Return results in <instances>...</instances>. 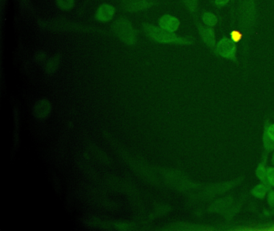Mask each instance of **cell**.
Wrapping results in <instances>:
<instances>
[{"mask_svg":"<svg viewBox=\"0 0 274 231\" xmlns=\"http://www.w3.org/2000/svg\"><path fill=\"white\" fill-rule=\"evenodd\" d=\"M269 186L265 184L261 183L256 185L255 187L252 190L251 194L254 195V197L259 199H263L264 197L267 195L269 191Z\"/></svg>","mask_w":274,"mask_h":231,"instance_id":"10","label":"cell"},{"mask_svg":"<svg viewBox=\"0 0 274 231\" xmlns=\"http://www.w3.org/2000/svg\"><path fill=\"white\" fill-rule=\"evenodd\" d=\"M267 201L270 207L274 208V190H270L268 193Z\"/></svg>","mask_w":274,"mask_h":231,"instance_id":"17","label":"cell"},{"mask_svg":"<svg viewBox=\"0 0 274 231\" xmlns=\"http://www.w3.org/2000/svg\"><path fill=\"white\" fill-rule=\"evenodd\" d=\"M263 142H264V146H265L266 150H268V151L274 150V142L269 137L265 130L264 136H263Z\"/></svg>","mask_w":274,"mask_h":231,"instance_id":"13","label":"cell"},{"mask_svg":"<svg viewBox=\"0 0 274 231\" xmlns=\"http://www.w3.org/2000/svg\"><path fill=\"white\" fill-rule=\"evenodd\" d=\"M159 27L168 32L175 33L179 29L180 26V21L175 16L170 15H165L159 20Z\"/></svg>","mask_w":274,"mask_h":231,"instance_id":"6","label":"cell"},{"mask_svg":"<svg viewBox=\"0 0 274 231\" xmlns=\"http://www.w3.org/2000/svg\"><path fill=\"white\" fill-rule=\"evenodd\" d=\"M240 28L244 32L254 28L256 20V0H241L239 10Z\"/></svg>","mask_w":274,"mask_h":231,"instance_id":"2","label":"cell"},{"mask_svg":"<svg viewBox=\"0 0 274 231\" xmlns=\"http://www.w3.org/2000/svg\"><path fill=\"white\" fill-rule=\"evenodd\" d=\"M228 2H229V0H215V4L219 7H224L228 4Z\"/></svg>","mask_w":274,"mask_h":231,"instance_id":"19","label":"cell"},{"mask_svg":"<svg viewBox=\"0 0 274 231\" xmlns=\"http://www.w3.org/2000/svg\"><path fill=\"white\" fill-rule=\"evenodd\" d=\"M202 20L206 26H208L211 28L217 25L218 23V18L212 12H204L202 16Z\"/></svg>","mask_w":274,"mask_h":231,"instance_id":"12","label":"cell"},{"mask_svg":"<svg viewBox=\"0 0 274 231\" xmlns=\"http://www.w3.org/2000/svg\"><path fill=\"white\" fill-rule=\"evenodd\" d=\"M151 3L145 0H138V1H131V2H127L125 5V8L128 12H139L142 10L146 9L147 7H150Z\"/></svg>","mask_w":274,"mask_h":231,"instance_id":"9","label":"cell"},{"mask_svg":"<svg viewBox=\"0 0 274 231\" xmlns=\"http://www.w3.org/2000/svg\"><path fill=\"white\" fill-rule=\"evenodd\" d=\"M256 174L258 178L260 179L262 183L265 184L269 187H270L269 181H268L267 168L265 167V164L260 163V165H258V167L256 168Z\"/></svg>","mask_w":274,"mask_h":231,"instance_id":"11","label":"cell"},{"mask_svg":"<svg viewBox=\"0 0 274 231\" xmlns=\"http://www.w3.org/2000/svg\"><path fill=\"white\" fill-rule=\"evenodd\" d=\"M216 53L222 57L228 60H237V45L233 39L228 37H223L217 44Z\"/></svg>","mask_w":274,"mask_h":231,"instance_id":"4","label":"cell"},{"mask_svg":"<svg viewBox=\"0 0 274 231\" xmlns=\"http://www.w3.org/2000/svg\"><path fill=\"white\" fill-rule=\"evenodd\" d=\"M272 162H273V164H274V155H273Z\"/></svg>","mask_w":274,"mask_h":231,"instance_id":"20","label":"cell"},{"mask_svg":"<svg viewBox=\"0 0 274 231\" xmlns=\"http://www.w3.org/2000/svg\"><path fill=\"white\" fill-rule=\"evenodd\" d=\"M114 7L110 4H103L100 6L96 13V18L101 22H107L112 19L114 16Z\"/></svg>","mask_w":274,"mask_h":231,"instance_id":"8","label":"cell"},{"mask_svg":"<svg viewBox=\"0 0 274 231\" xmlns=\"http://www.w3.org/2000/svg\"><path fill=\"white\" fill-rule=\"evenodd\" d=\"M233 197H227L217 200L210 206L208 211L211 213H227L233 206Z\"/></svg>","mask_w":274,"mask_h":231,"instance_id":"7","label":"cell"},{"mask_svg":"<svg viewBox=\"0 0 274 231\" xmlns=\"http://www.w3.org/2000/svg\"><path fill=\"white\" fill-rule=\"evenodd\" d=\"M113 29L117 36L127 44H134L136 42V34L134 28L132 27L131 23L127 19L125 18L118 19L114 23Z\"/></svg>","mask_w":274,"mask_h":231,"instance_id":"3","label":"cell"},{"mask_svg":"<svg viewBox=\"0 0 274 231\" xmlns=\"http://www.w3.org/2000/svg\"><path fill=\"white\" fill-rule=\"evenodd\" d=\"M143 28L146 34L147 35L150 39L162 44H176L180 45H191L193 44L191 39L178 36L175 33L164 31L160 27H156L151 24H145Z\"/></svg>","mask_w":274,"mask_h":231,"instance_id":"1","label":"cell"},{"mask_svg":"<svg viewBox=\"0 0 274 231\" xmlns=\"http://www.w3.org/2000/svg\"><path fill=\"white\" fill-rule=\"evenodd\" d=\"M184 3L189 12L194 13L198 7L199 0H184Z\"/></svg>","mask_w":274,"mask_h":231,"instance_id":"14","label":"cell"},{"mask_svg":"<svg viewBox=\"0 0 274 231\" xmlns=\"http://www.w3.org/2000/svg\"><path fill=\"white\" fill-rule=\"evenodd\" d=\"M57 4L62 9H69L73 6L74 0H57Z\"/></svg>","mask_w":274,"mask_h":231,"instance_id":"15","label":"cell"},{"mask_svg":"<svg viewBox=\"0 0 274 231\" xmlns=\"http://www.w3.org/2000/svg\"><path fill=\"white\" fill-rule=\"evenodd\" d=\"M265 131H266V133H267L269 137L274 142V124L267 126V127L265 128Z\"/></svg>","mask_w":274,"mask_h":231,"instance_id":"18","label":"cell"},{"mask_svg":"<svg viewBox=\"0 0 274 231\" xmlns=\"http://www.w3.org/2000/svg\"><path fill=\"white\" fill-rule=\"evenodd\" d=\"M267 178L270 186L274 187V167L267 168Z\"/></svg>","mask_w":274,"mask_h":231,"instance_id":"16","label":"cell"},{"mask_svg":"<svg viewBox=\"0 0 274 231\" xmlns=\"http://www.w3.org/2000/svg\"><path fill=\"white\" fill-rule=\"evenodd\" d=\"M198 29L202 40L207 44V46L210 48H216L217 39H216L214 29L208 26L202 25L201 23H198Z\"/></svg>","mask_w":274,"mask_h":231,"instance_id":"5","label":"cell"}]
</instances>
